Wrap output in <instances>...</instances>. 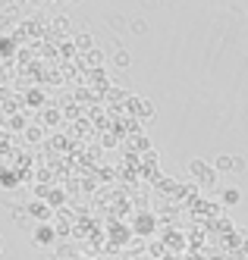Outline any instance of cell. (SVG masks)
<instances>
[{
  "mask_svg": "<svg viewBox=\"0 0 248 260\" xmlns=\"http://www.w3.org/2000/svg\"><path fill=\"white\" fill-rule=\"evenodd\" d=\"M214 173H233V157L230 154H223L214 160Z\"/></svg>",
  "mask_w": 248,
  "mask_h": 260,
  "instance_id": "obj_1",
  "label": "cell"
},
{
  "mask_svg": "<svg viewBox=\"0 0 248 260\" xmlns=\"http://www.w3.org/2000/svg\"><path fill=\"white\" fill-rule=\"evenodd\" d=\"M220 201L230 204V207H233V204H239V188H226V191L220 194Z\"/></svg>",
  "mask_w": 248,
  "mask_h": 260,
  "instance_id": "obj_5",
  "label": "cell"
},
{
  "mask_svg": "<svg viewBox=\"0 0 248 260\" xmlns=\"http://www.w3.org/2000/svg\"><path fill=\"white\" fill-rule=\"evenodd\" d=\"M85 60H88L91 66H101V63H104V53H101L98 47H91V50H85Z\"/></svg>",
  "mask_w": 248,
  "mask_h": 260,
  "instance_id": "obj_4",
  "label": "cell"
},
{
  "mask_svg": "<svg viewBox=\"0 0 248 260\" xmlns=\"http://www.w3.org/2000/svg\"><path fill=\"white\" fill-rule=\"evenodd\" d=\"M129 63H132V57H129V50H117V53H113V66H117V69H129Z\"/></svg>",
  "mask_w": 248,
  "mask_h": 260,
  "instance_id": "obj_2",
  "label": "cell"
},
{
  "mask_svg": "<svg viewBox=\"0 0 248 260\" xmlns=\"http://www.w3.org/2000/svg\"><path fill=\"white\" fill-rule=\"evenodd\" d=\"M148 31V22L145 19H132V35H145Z\"/></svg>",
  "mask_w": 248,
  "mask_h": 260,
  "instance_id": "obj_7",
  "label": "cell"
},
{
  "mask_svg": "<svg viewBox=\"0 0 248 260\" xmlns=\"http://www.w3.org/2000/svg\"><path fill=\"white\" fill-rule=\"evenodd\" d=\"M242 170H245V157L236 154V157H233V173H242Z\"/></svg>",
  "mask_w": 248,
  "mask_h": 260,
  "instance_id": "obj_8",
  "label": "cell"
},
{
  "mask_svg": "<svg viewBox=\"0 0 248 260\" xmlns=\"http://www.w3.org/2000/svg\"><path fill=\"white\" fill-rule=\"evenodd\" d=\"M75 47H79V50H91V35H79V38H75Z\"/></svg>",
  "mask_w": 248,
  "mask_h": 260,
  "instance_id": "obj_6",
  "label": "cell"
},
{
  "mask_svg": "<svg viewBox=\"0 0 248 260\" xmlns=\"http://www.w3.org/2000/svg\"><path fill=\"white\" fill-rule=\"evenodd\" d=\"M139 110H142V116H148V119H151V116H154V107H151L148 101H145V104H139Z\"/></svg>",
  "mask_w": 248,
  "mask_h": 260,
  "instance_id": "obj_9",
  "label": "cell"
},
{
  "mask_svg": "<svg viewBox=\"0 0 248 260\" xmlns=\"http://www.w3.org/2000/svg\"><path fill=\"white\" fill-rule=\"evenodd\" d=\"M188 173H192V176H204L207 173V163L204 160H192V163H188ZM204 182H211V176H204Z\"/></svg>",
  "mask_w": 248,
  "mask_h": 260,
  "instance_id": "obj_3",
  "label": "cell"
}]
</instances>
